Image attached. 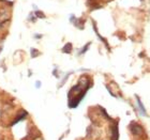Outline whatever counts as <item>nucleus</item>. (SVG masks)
<instances>
[{
    "label": "nucleus",
    "mask_w": 150,
    "mask_h": 140,
    "mask_svg": "<svg viewBox=\"0 0 150 140\" xmlns=\"http://www.w3.org/2000/svg\"><path fill=\"white\" fill-rule=\"evenodd\" d=\"M62 51H64V53H71V44H67L66 47L62 49Z\"/></svg>",
    "instance_id": "3"
},
{
    "label": "nucleus",
    "mask_w": 150,
    "mask_h": 140,
    "mask_svg": "<svg viewBox=\"0 0 150 140\" xmlns=\"http://www.w3.org/2000/svg\"><path fill=\"white\" fill-rule=\"evenodd\" d=\"M130 129H131V132L134 135H141L142 133H143V128H142V126H139V125L136 124V123H131V125H130Z\"/></svg>",
    "instance_id": "1"
},
{
    "label": "nucleus",
    "mask_w": 150,
    "mask_h": 140,
    "mask_svg": "<svg viewBox=\"0 0 150 140\" xmlns=\"http://www.w3.org/2000/svg\"><path fill=\"white\" fill-rule=\"evenodd\" d=\"M35 86H37V87H40L41 84H40V82H37V84H35Z\"/></svg>",
    "instance_id": "4"
},
{
    "label": "nucleus",
    "mask_w": 150,
    "mask_h": 140,
    "mask_svg": "<svg viewBox=\"0 0 150 140\" xmlns=\"http://www.w3.org/2000/svg\"><path fill=\"white\" fill-rule=\"evenodd\" d=\"M137 104L138 106H139V110H141V113H143L144 115H146V110H145L144 106H143V104L141 103V101H139V98H137Z\"/></svg>",
    "instance_id": "2"
}]
</instances>
